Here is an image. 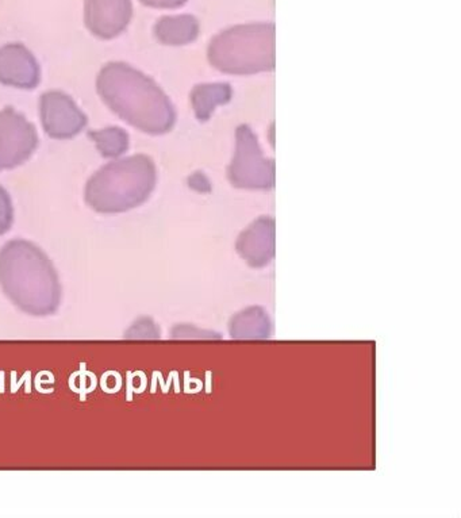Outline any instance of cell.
I'll return each instance as SVG.
<instances>
[{
  "mask_svg": "<svg viewBox=\"0 0 461 518\" xmlns=\"http://www.w3.org/2000/svg\"><path fill=\"white\" fill-rule=\"evenodd\" d=\"M0 287L11 302L30 316H51L61 303L56 269L38 247L14 240L0 251Z\"/></svg>",
  "mask_w": 461,
  "mask_h": 518,
  "instance_id": "6da1fadb",
  "label": "cell"
},
{
  "mask_svg": "<svg viewBox=\"0 0 461 518\" xmlns=\"http://www.w3.org/2000/svg\"><path fill=\"white\" fill-rule=\"evenodd\" d=\"M42 125L54 138H68L82 130L85 125V117L70 100L69 96L61 92H49L41 99Z\"/></svg>",
  "mask_w": 461,
  "mask_h": 518,
  "instance_id": "277c9868",
  "label": "cell"
},
{
  "mask_svg": "<svg viewBox=\"0 0 461 518\" xmlns=\"http://www.w3.org/2000/svg\"><path fill=\"white\" fill-rule=\"evenodd\" d=\"M127 338H157L160 330L150 318H139L126 332Z\"/></svg>",
  "mask_w": 461,
  "mask_h": 518,
  "instance_id": "52a82bcc",
  "label": "cell"
},
{
  "mask_svg": "<svg viewBox=\"0 0 461 518\" xmlns=\"http://www.w3.org/2000/svg\"><path fill=\"white\" fill-rule=\"evenodd\" d=\"M37 133L27 120L7 108L0 113V169L25 161L35 149Z\"/></svg>",
  "mask_w": 461,
  "mask_h": 518,
  "instance_id": "3957f363",
  "label": "cell"
},
{
  "mask_svg": "<svg viewBox=\"0 0 461 518\" xmlns=\"http://www.w3.org/2000/svg\"><path fill=\"white\" fill-rule=\"evenodd\" d=\"M141 161L135 158L115 161L106 165L87 184L85 201L99 213H122L133 209L144 202L148 187L146 184H126L137 176Z\"/></svg>",
  "mask_w": 461,
  "mask_h": 518,
  "instance_id": "7a4b0ae2",
  "label": "cell"
},
{
  "mask_svg": "<svg viewBox=\"0 0 461 518\" xmlns=\"http://www.w3.org/2000/svg\"><path fill=\"white\" fill-rule=\"evenodd\" d=\"M13 206L10 196L0 187V234L10 230L13 225Z\"/></svg>",
  "mask_w": 461,
  "mask_h": 518,
  "instance_id": "ba28073f",
  "label": "cell"
},
{
  "mask_svg": "<svg viewBox=\"0 0 461 518\" xmlns=\"http://www.w3.org/2000/svg\"><path fill=\"white\" fill-rule=\"evenodd\" d=\"M38 80V65L32 53L19 45L0 49V82L18 88H33Z\"/></svg>",
  "mask_w": 461,
  "mask_h": 518,
  "instance_id": "5b68a950",
  "label": "cell"
},
{
  "mask_svg": "<svg viewBox=\"0 0 461 518\" xmlns=\"http://www.w3.org/2000/svg\"><path fill=\"white\" fill-rule=\"evenodd\" d=\"M91 137L98 145V149H100L103 156L114 157L120 153H123L127 148V135L122 129L111 127L104 129L101 132L91 133Z\"/></svg>",
  "mask_w": 461,
  "mask_h": 518,
  "instance_id": "8992f818",
  "label": "cell"
}]
</instances>
